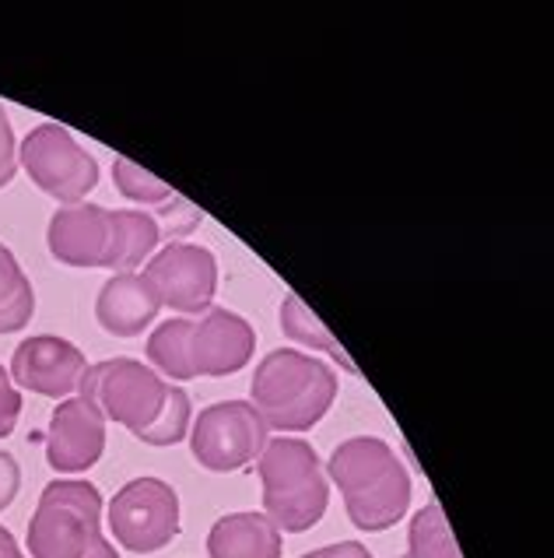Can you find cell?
<instances>
[{"instance_id":"6da1fadb","label":"cell","mask_w":554,"mask_h":558,"mask_svg":"<svg viewBox=\"0 0 554 558\" xmlns=\"http://www.w3.org/2000/svg\"><path fill=\"white\" fill-rule=\"evenodd\" d=\"M327 477L341 488L358 531H390L410 506V474L397 450L379 436L344 439L327 460Z\"/></svg>"},{"instance_id":"7a4b0ae2","label":"cell","mask_w":554,"mask_h":558,"mask_svg":"<svg viewBox=\"0 0 554 558\" xmlns=\"http://www.w3.org/2000/svg\"><path fill=\"white\" fill-rule=\"evenodd\" d=\"M337 401V373L327 362L278 348L249 383V404L274 433H306Z\"/></svg>"},{"instance_id":"3957f363","label":"cell","mask_w":554,"mask_h":558,"mask_svg":"<svg viewBox=\"0 0 554 558\" xmlns=\"http://www.w3.org/2000/svg\"><path fill=\"white\" fill-rule=\"evenodd\" d=\"M263 485V517L284 534H306L323 520L330 502V482L320 453L306 439L278 436L267 439L257 457Z\"/></svg>"},{"instance_id":"277c9868","label":"cell","mask_w":554,"mask_h":558,"mask_svg":"<svg viewBox=\"0 0 554 558\" xmlns=\"http://www.w3.org/2000/svg\"><path fill=\"white\" fill-rule=\"evenodd\" d=\"M109 541L102 534V496L82 477H57L42 488L28 520L32 558H95Z\"/></svg>"},{"instance_id":"5b68a950","label":"cell","mask_w":554,"mask_h":558,"mask_svg":"<svg viewBox=\"0 0 554 558\" xmlns=\"http://www.w3.org/2000/svg\"><path fill=\"white\" fill-rule=\"evenodd\" d=\"M77 393L88 397L91 404H99L106 422L113 418L123 428H131L134 436H140L145 428H151L158 411H162L169 383L158 376L148 362L106 359V362L88 365Z\"/></svg>"},{"instance_id":"8992f818","label":"cell","mask_w":554,"mask_h":558,"mask_svg":"<svg viewBox=\"0 0 554 558\" xmlns=\"http://www.w3.org/2000/svg\"><path fill=\"white\" fill-rule=\"evenodd\" d=\"M19 166L28 172L42 194L60 201V207L82 204L99 186V162L74 141V134L60 123H39L22 137Z\"/></svg>"},{"instance_id":"52a82bcc","label":"cell","mask_w":554,"mask_h":558,"mask_svg":"<svg viewBox=\"0 0 554 558\" xmlns=\"http://www.w3.org/2000/svg\"><path fill=\"white\" fill-rule=\"evenodd\" d=\"M109 531L116 545L134 555H151L180 534V496L162 477H134L109 502Z\"/></svg>"},{"instance_id":"ba28073f","label":"cell","mask_w":554,"mask_h":558,"mask_svg":"<svg viewBox=\"0 0 554 558\" xmlns=\"http://www.w3.org/2000/svg\"><path fill=\"white\" fill-rule=\"evenodd\" d=\"M271 428L263 425V418L257 414L249 401H221L204 408L194 428H189V453L200 468H208L214 474H229L239 471L246 464H253L263 446Z\"/></svg>"},{"instance_id":"9c48e42d","label":"cell","mask_w":554,"mask_h":558,"mask_svg":"<svg viewBox=\"0 0 554 558\" xmlns=\"http://www.w3.org/2000/svg\"><path fill=\"white\" fill-rule=\"evenodd\" d=\"M145 278L162 306L180 310L183 316H204L218 292V260L204 246L169 243L165 250H155Z\"/></svg>"},{"instance_id":"30bf717a","label":"cell","mask_w":554,"mask_h":558,"mask_svg":"<svg viewBox=\"0 0 554 558\" xmlns=\"http://www.w3.org/2000/svg\"><path fill=\"white\" fill-rule=\"evenodd\" d=\"M50 253L67 267H116V218L99 204H67L57 207L46 229Z\"/></svg>"},{"instance_id":"8fae6325","label":"cell","mask_w":554,"mask_h":558,"mask_svg":"<svg viewBox=\"0 0 554 558\" xmlns=\"http://www.w3.org/2000/svg\"><path fill=\"white\" fill-rule=\"evenodd\" d=\"M88 359L77 344L57 333H36L25 338L11 355V383L19 390H32L53 401H67L82 387Z\"/></svg>"},{"instance_id":"7c38bea8","label":"cell","mask_w":554,"mask_h":558,"mask_svg":"<svg viewBox=\"0 0 554 558\" xmlns=\"http://www.w3.org/2000/svg\"><path fill=\"white\" fill-rule=\"evenodd\" d=\"M106 450V414L88 397L60 401L46 425V464L57 474H82L99 464Z\"/></svg>"},{"instance_id":"4fadbf2b","label":"cell","mask_w":554,"mask_h":558,"mask_svg":"<svg viewBox=\"0 0 554 558\" xmlns=\"http://www.w3.org/2000/svg\"><path fill=\"white\" fill-rule=\"evenodd\" d=\"M257 352V333L249 320L232 310L211 306L208 313L194 320V341H189V355H194L197 376H232L249 365Z\"/></svg>"},{"instance_id":"5bb4252c","label":"cell","mask_w":554,"mask_h":558,"mask_svg":"<svg viewBox=\"0 0 554 558\" xmlns=\"http://www.w3.org/2000/svg\"><path fill=\"white\" fill-rule=\"evenodd\" d=\"M162 302H158L151 281L145 275H113L95 299V316L106 333L113 338H134V333H145V327L158 316Z\"/></svg>"},{"instance_id":"9a60e30c","label":"cell","mask_w":554,"mask_h":558,"mask_svg":"<svg viewBox=\"0 0 554 558\" xmlns=\"http://www.w3.org/2000/svg\"><path fill=\"white\" fill-rule=\"evenodd\" d=\"M211 558H281V531L263 513H229L208 534Z\"/></svg>"},{"instance_id":"2e32d148","label":"cell","mask_w":554,"mask_h":558,"mask_svg":"<svg viewBox=\"0 0 554 558\" xmlns=\"http://www.w3.org/2000/svg\"><path fill=\"white\" fill-rule=\"evenodd\" d=\"M189 341H194V320L189 316H176V320L158 324L148 338V362L158 376H169L176 383L197 379L194 373V355H189Z\"/></svg>"},{"instance_id":"e0dca14e","label":"cell","mask_w":554,"mask_h":558,"mask_svg":"<svg viewBox=\"0 0 554 558\" xmlns=\"http://www.w3.org/2000/svg\"><path fill=\"white\" fill-rule=\"evenodd\" d=\"M36 313V289L11 246L0 243V333H19Z\"/></svg>"},{"instance_id":"ac0fdd59","label":"cell","mask_w":554,"mask_h":558,"mask_svg":"<svg viewBox=\"0 0 554 558\" xmlns=\"http://www.w3.org/2000/svg\"><path fill=\"white\" fill-rule=\"evenodd\" d=\"M281 330L288 333L292 341L312 348V352H327L334 362H341V369H344V373H352V376L358 373V369H355V362L347 359V352L334 341V333H330V330L323 327L320 316H316L295 292H288V295H284V302H281Z\"/></svg>"},{"instance_id":"d6986e66","label":"cell","mask_w":554,"mask_h":558,"mask_svg":"<svg viewBox=\"0 0 554 558\" xmlns=\"http://www.w3.org/2000/svg\"><path fill=\"white\" fill-rule=\"evenodd\" d=\"M116 218V267L113 275H131L145 260L155 257L158 243H162V232H158V221L148 211H113Z\"/></svg>"},{"instance_id":"ffe728a7","label":"cell","mask_w":554,"mask_h":558,"mask_svg":"<svg viewBox=\"0 0 554 558\" xmlns=\"http://www.w3.org/2000/svg\"><path fill=\"white\" fill-rule=\"evenodd\" d=\"M407 558H464L439 502L418 509L407 531Z\"/></svg>"},{"instance_id":"44dd1931","label":"cell","mask_w":554,"mask_h":558,"mask_svg":"<svg viewBox=\"0 0 554 558\" xmlns=\"http://www.w3.org/2000/svg\"><path fill=\"white\" fill-rule=\"evenodd\" d=\"M189 422H194V404H189V393L180 390V387H169L165 404H162V411H158V418L137 439L148 442V446H176L180 439H186Z\"/></svg>"},{"instance_id":"7402d4cb","label":"cell","mask_w":554,"mask_h":558,"mask_svg":"<svg viewBox=\"0 0 554 558\" xmlns=\"http://www.w3.org/2000/svg\"><path fill=\"white\" fill-rule=\"evenodd\" d=\"M113 183L126 201L145 204V207H162L176 197V190L169 183L151 177L148 169H140L137 162H131V158H123V155H116V162H113Z\"/></svg>"},{"instance_id":"603a6c76","label":"cell","mask_w":554,"mask_h":558,"mask_svg":"<svg viewBox=\"0 0 554 558\" xmlns=\"http://www.w3.org/2000/svg\"><path fill=\"white\" fill-rule=\"evenodd\" d=\"M158 215H151L158 221V232L169 235V243H180V235H189L200 226V211L189 201H183L180 194L172 197L169 204L155 207Z\"/></svg>"},{"instance_id":"cb8c5ba5","label":"cell","mask_w":554,"mask_h":558,"mask_svg":"<svg viewBox=\"0 0 554 558\" xmlns=\"http://www.w3.org/2000/svg\"><path fill=\"white\" fill-rule=\"evenodd\" d=\"M14 172H19V145H14V126L4 102H0V190H4Z\"/></svg>"},{"instance_id":"d4e9b609","label":"cell","mask_w":554,"mask_h":558,"mask_svg":"<svg viewBox=\"0 0 554 558\" xmlns=\"http://www.w3.org/2000/svg\"><path fill=\"white\" fill-rule=\"evenodd\" d=\"M19 414H22V390L14 387L11 376L4 373L0 376V439H8L14 433Z\"/></svg>"},{"instance_id":"484cf974","label":"cell","mask_w":554,"mask_h":558,"mask_svg":"<svg viewBox=\"0 0 554 558\" xmlns=\"http://www.w3.org/2000/svg\"><path fill=\"white\" fill-rule=\"evenodd\" d=\"M22 488V468L8 450H0V509H8L14 499H19Z\"/></svg>"},{"instance_id":"4316f807","label":"cell","mask_w":554,"mask_h":558,"mask_svg":"<svg viewBox=\"0 0 554 558\" xmlns=\"http://www.w3.org/2000/svg\"><path fill=\"white\" fill-rule=\"evenodd\" d=\"M306 558H376L361 541H337V545H327V548H316Z\"/></svg>"},{"instance_id":"83f0119b","label":"cell","mask_w":554,"mask_h":558,"mask_svg":"<svg viewBox=\"0 0 554 558\" xmlns=\"http://www.w3.org/2000/svg\"><path fill=\"white\" fill-rule=\"evenodd\" d=\"M0 558H25L22 548H19V541L11 537V531L0 527Z\"/></svg>"},{"instance_id":"f1b7e54d","label":"cell","mask_w":554,"mask_h":558,"mask_svg":"<svg viewBox=\"0 0 554 558\" xmlns=\"http://www.w3.org/2000/svg\"><path fill=\"white\" fill-rule=\"evenodd\" d=\"M95 558H120V555H116V548H113V545H109V548H102Z\"/></svg>"},{"instance_id":"f546056e","label":"cell","mask_w":554,"mask_h":558,"mask_svg":"<svg viewBox=\"0 0 554 558\" xmlns=\"http://www.w3.org/2000/svg\"><path fill=\"white\" fill-rule=\"evenodd\" d=\"M0 376H4V365H0Z\"/></svg>"}]
</instances>
